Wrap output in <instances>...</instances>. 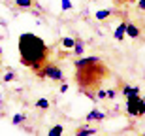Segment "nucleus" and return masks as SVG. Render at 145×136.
Here are the masks:
<instances>
[{
  "label": "nucleus",
  "instance_id": "1",
  "mask_svg": "<svg viewBox=\"0 0 145 136\" xmlns=\"http://www.w3.org/2000/svg\"><path fill=\"white\" fill-rule=\"evenodd\" d=\"M19 53H21V62L32 70H40L47 62L49 49L43 44L42 38H38L32 32H25L19 36Z\"/></svg>",
  "mask_w": 145,
  "mask_h": 136
},
{
  "label": "nucleus",
  "instance_id": "2",
  "mask_svg": "<svg viewBox=\"0 0 145 136\" xmlns=\"http://www.w3.org/2000/svg\"><path fill=\"white\" fill-rule=\"evenodd\" d=\"M126 112L130 115H145V100L140 95L126 98Z\"/></svg>",
  "mask_w": 145,
  "mask_h": 136
},
{
  "label": "nucleus",
  "instance_id": "3",
  "mask_svg": "<svg viewBox=\"0 0 145 136\" xmlns=\"http://www.w3.org/2000/svg\"><path fill=\"white\" fill-rule=\"evenodd\" d=\"M40 76L49 78V79H53V81H62V79H64V74H62V70H60L59 66L57 64H47V62H45L43 72H40Z\"/></svg>",
  "mask_w": 145,
  "mask_h": 136
},
{
  "label": "nucleus",
  "instance_id": "4",
  "mask_svg": "<svg viewBox=\"0 0 145 136\" xmlns=\"http://www.w3.org/2000/svg\"><path fill=\"white\" fill-rule=\"evenodd\" d=\"M123 95H124L126 98H130V97H138V95H140V89H138V87H132V85H124Z\"/></svg>",
  "mask_w": 145,
  "mask_h": 136
},
{
  "label": "nucleus",
  "instance_id": "5",
  "mask_svg": "<svg viewBox=\"0 0 145 136\" xmlns=\"http://www.w3.org/2000/svg\"><path fill=\"white\" fill-rule=\"evenodd\" d=\"M92 62H98V57H87V59H79L75 62V68H83L87 64H92Z\"/></svg>",
  "mask_w": 145,
  "mask_h": 136
},
{
  "label": "nucleus",
  "instance_id": "6",
  "mask_svg": "<svg viewBox=\"0 0 145 136\" xmlns=\"http://www.w3.org/2000/svg\"><path fill=\"white\" fill-rule=\"evenodd\" d=\"M124 32L128 34L130 38H138V36H140V30H138V27H134L132 23H126V28H124Z\"/></svg>",
  "mask_w": 145,
  "mask_h": 136
},
{
  "label": "nucleus",
  "instance_id": "7",
  "mask_svg": "<svg viewBox=\"0 0 145 136\" xmlns=\"http://www.w3.org/2000/svg\"><path fill=\"white\" fill-rule=\"evenodd\" d=\"M104 119V114L102 112H98V110H92V112H89V115H87V121L91 123V121H102Z\"/></svg>",
  "mask_w": 145,
  "mask_h": 136
},
{
  "label": "nucleus",
  "instance_id": "8",
  "mask_svg": "<svg viewBox=\"0 0 145 136\" xmlns=\"http://www.w3.org/2000/svg\"><path fill=\"white\" fill-rule=\"evenodd\" d=\"M96 129H91V127H81V129H77L75 131V134L77 136H89V134H96Z\"/></svg>",
  "mask_w": 145,
  "mask_h": 136
},
{
  "label": "nucleus",
  "instance_id": "9",
  "mask_svg": "<svg viewBox=\"0 0 145 136\" xmlns=\"http://www.w3.org/2000/svg\"><path fill=\"white\" fill-rule=\"evenodd\" d=\"M74 53L75 55H83V51H85V44L81 42V40H74Z\"/></svg>",
  "mask_w": 145,
  "mask_h": 136
},
{
  "label": "nucleus",
  "instance_id": "10",
  "mask_svg": "<svg viewBox=\"0 0 145 136\" xmlns=\"http://www.w3.org/2000/svg\"><path fill=\"white\" fill-rule=\"evenodd\" d=\"M124 28H126V23H123V25H119V27H117V30H115V40H119V42H121V40L126 36Z\"/></svg>",
  "mask_w": 145,
  "mask_h": 136
},
{
  "label": "nucleus",
  "instance_id": "11",
  "mask_svg": "<svg viewBox=\"0 0 145 136\" xmlns=\"http://www.w3.org/2000/svg\"><path fill=\"white\" fill-rule=\"evenodd\" d=\"M62 132H64V129H62V125H55L53 129H51V131L47 132V134H49V136H60Z\"/></svg>",
  "mask_w": 145,
  "mask_h": 136
},
{
  "label": "nucleus",
  "instance_id": "12",
  "mask_svg": "<svg viewBox=\"0 0 145 136\" xmlns=\"http://www.w3.org/2000/svg\"><path fill=\"white\" fill-rule=\"evenodd\" d=\"M15 4H17V8H30L32 6V0H15Z\"/></svg>",
  "mask_w": 145,
  "mask_h": 136
},
{
  "label": "nucleus",
  "instance_id": "13",
  "mask_svg": "<svg viewBox=\"0 0 145 136\" xmlns=\"http://www.w3.org/2000/svg\"><path fill=\"white\" fill-rule=\"evenodd\" d=\"M13 125H21V123H25V114H17L13 115V121H11Z\"/></svg>",
  "mask_w": 145,
  "mask_h": 136
},
{
  "label": "nucleus",
  "instance_id": "14",
  "mask_svg": "<svg viewBox=\"0 0 145 136\" xmlns=\"http://www.w3.org/2000/svg\"><path fill=\"white\" fill-rule=\"evenodd\" d=\"M111 15V11L109 10H100V11H96V19H106V17H109Z\"/></svg>",
  "mask_w": 145,
  "mask_h": 136
},
{
  "label": "nucleus",
  "instance_id": "15",
  "mask_svg": "<svg viewBox=\"0 0 145 136\" xmlns=\"http://www.w3.org/2000/svg\"><path fill=\"white\" fill-rule=\"evenodd\" d=\"M13 79H15V72H13V70H8L4 74V81L8 83V81H13Z\"/></svg>",
  "mask_w": 145,
  "mask_h": 136
},
{
  "label": "nucleus",
  "instance_id": "16",
  "mask_svg": "<svg viewBox=\"0 0 145 136\" xmlns=\"http://www.w3.org/2000/svg\"><path fill=\"white\" fill-rule=\"evenodd\" d=\"M36 106H38V108H42V110H47L49 108V102L45 100V98H40V100L36 102Z\"/></svg>",
  "mask_w": 145,
  "mask_h": 136
},
{
  "label": "nucleus",
  "instance_id": "17",
  "mask_svg": "<svg viewBox=\"0 0 145 136\" xmlns=\"http://www.w3.org/2000/svg\"><path fill=\"white\" fill-rule=\"evenodd\" d=\"M62 45H64V47H68V49H70L72 45H74V40H72V38H64V40H62Z\"/></svg>",
  "mask_w": 145,
  "mask_h": 136
},
{
  "label": "nucleus",
  "instance_id": "18",
  "mask_svg": "<svg viewBox=\"0 0 145 136\" xmlns=\"http://www.w3.org/2000/svg\"><path fill=\"white\" fill-rule=\"evenodd\" d=\"M62 10H72V2H70V0H62Z\"/></svg>",
  "mask_w": 145,
  "mask_h": 136
},
{
  "label": "nucleus",
  "instance_id": "19",
  "mask_svg": "<svg viewBox=\"0 0 145 136\" xmlns=\"http://www.w3.org/2000/svg\"><path fill=\"white\" fill-rule=\"evenodd\" d=\"M106 97H109V98H115V97H117V93H115V91L111 89V91H106Z\"/></svg>",
  "mask_w": 145,
  "mask_h": 136
},
{
  "label": "nucleus",
  "instance_id": "20",
  "mask_svg": "<svg viewBox=\"0 0 145 136\" xmlns=\"http://www.w3.org/2000/svg\"><path fill=\"white\" fill-rule=\"evenodd\" d=\"M138 8H140V10H145V0H138Z\"/></svg>",
  "mask_w": 145,
  "mask_h": 136
},
{
  "label": "nucleus",
  "instance_id": "21",
  "mask_svg": "<svg viewBox=\"0 0 145 136\" xmlns=\"http://www.w3.org/2000/svg\"><path fill=\"white\" fill-rule=\"evenodd\" d=\"M68 91V85H66V83H62V85H60V93H66Z\"/></svg>",
  "mask_w": 145,
  "mask_h": 136
},
{
  "label": "nucleus",
  "instance_id": "22",
  "mask_svg": "<svg viewBox=\"0 0 145 136\" xmlns=\"http://www.w3.org/2000/svg\"><path fill=\"white\" fill-rule=\"evenodd\" d=\"M98 98H106V91H98Z\"/></svg>",
  "mask_w": 145,
  "mask_h": 136
},
{
  "label": "nucleus",
  "instance_id": "23",
  "mask_svg": "<svg viewBox=\"0 0 145 136\" xmlns=\"http://www.w3.org/2000/svg\"><path fill=\"white\" fill-rule=\"evenodd\" d=\"M119 2H130V0H119Z\"/></svg>",
  "mask_w": 145,
  "mask_h": 136
},
{
  "label": "nucleus",
  "instance_id": "24",
  "mask_svg": "<svg viewBox=\"0 0 145 136\" xmlns=\"http://www.w3.org/2000/svg\"><path fill=\"white\" fill-rule=\"evenodd\" d=\"M143 78H145V72H143Z\"/></svg>",
  "mask_w": 145,
  "mask_h": 136
},
{
  "label": "nucleus",
  "instance_id": "25",
  "mask_svg": "<svg viewBox=\"0 0 145 136\" xmlns=\"http://www.w3.org/2000/svg\"><path fill=\"white\" fill-rule=\"evenodd\" d=\"M0 53H2V49H0Z\"/></svg>",
  "mask_w": 145,
  "mask_h": 136
},
{
  "label": "nucleus",
  "instance_id": "26",
  "mask_svg": "<svg viewBox=\"0 0 145 136\" xmlns=\"http://www.w3.org/2000/svg\"><path fill=\"white\" fill-rule=\"evenodd\" d=\"M143 100H145V98H143Z\"/></svg>",
  "mask_w": 145,
  "mask_h": 136
}]
</instances>
